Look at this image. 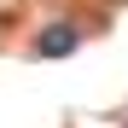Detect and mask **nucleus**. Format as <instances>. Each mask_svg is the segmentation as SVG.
Returning <instances> with one entry per match:
<instances>
[{"instance_id": "f257e3e1", "label": "nucleus", "mask_w": 128, "mask_h": 128, "mask_svg": "<svg viewBox=\"0 0 128 128\" xmlns=\"http://www.w3.org/2000/svg\"><path fill=\"white\" fill-rule=\"evenodd\" d=\"M76 41H82V29H76V24H52L47 35L35 41V52H41V58H64V52H76Z\"/></svg>"}]
</instances>
